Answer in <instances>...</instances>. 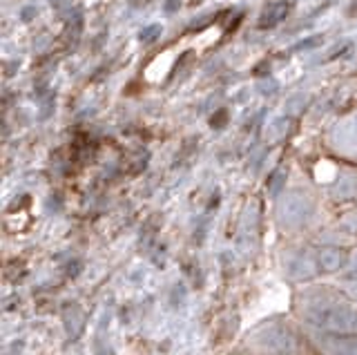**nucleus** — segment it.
<instances>
[{"mask_svg": "<svg viewBox=\"0 0 357 355\" xmlns=\"http://www.w3.org/2000/svg\"><path fill=\"white\" fill-rule=\"evenodd\" d=\"M344 264V255H340L337 250H324L319 255V266L324 271H337Z\"/></svg>", "mask_w": 357, "mask_h": 355, "instance_id": "7ed1b4c3", "label": "nucleus"}, {"mask_svg": "<svg viewBox=\"0 0 357 355\" xmlns=\"http://www.w3.org/2000/svg\"><path fill=\"white\" fill-rule=\"evenodd\" d=\"M319 347H321L324 355H357V335L321 338Z\"/></svg>", "mask_w": 357, "mask_h": 355, "instance_id": "f03ea898", "label": "nucleus"}, {"mask_svg": "<svg viewBox=\"0 0 357 355\" xmlns=\"http://www.w3.org/2000/svg\"><path fill=\"white\" fill-rule=\"evenodd\" d=\"M304 319L335 335H357V306L344 299H315L304 306Z\"/></svg>", "mask_w": 357, "mask_h": 355, "instance_id": "f257e3e1", "label": "nucleus"}]
</instances>
